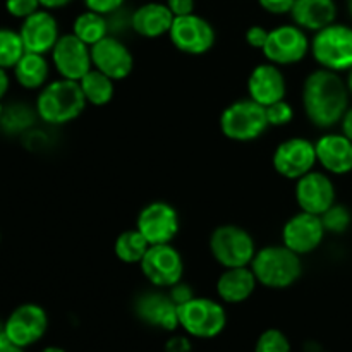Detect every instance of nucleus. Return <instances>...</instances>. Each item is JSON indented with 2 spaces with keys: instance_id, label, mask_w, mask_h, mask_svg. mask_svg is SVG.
Listing matches in <instances>:
<instances>
[{
  "instance_id": "nucleus-1",
  "label": "nucleus",
  "mask_w": 352,
  "mask_h": 352,
  "mask_svg": "<svg viewBox=\"0 0 352 352\" xmlns=\"http://www.w3.org/2000/svg\"><path fill=\"white\" fill-rule=\"evenodd\" d=\"M351 93L339 72L318 67L302 82L301 102L305 116L318 129H330L349 109Z\"/></svg>"
},
{
  "instance_id": "nucleus-2",
  "label": "nucleus",
  "mask_w": 352,
  "mask_h": 352,
  "mask_svg": "<svg viewBox=\"0 0 352 352\" xmlns=\"http://www.w3.org/2000/svg\"><path fill=\"white\" fill-rule=\"evenodd\" d=\"M86 98L79 81L55 79L48 81L38 93L34 110L38 119L50 126H64L78 119L86 109Z\"/></svg>"
},
{
  "instance_id": "nucleus-3",
  "label": "nucleus",
  "mask_w": 352,
  "mask_h": 352,
  "mask_svg": "<svg viewBox=\"0 0 352 352\" xmlns=\"http://www.w3.org/2000/svg\"><path fill=\"white\" fill-rule=\"evenodd\" d=\"M301 258L282 243L270 244L256 251L250 267L258 284L272 291H284L302 277L305 268Z\"/></svg>"
},
{
  "instance_id": "nucleus-4",
  "label": "nucleus",
  "mask_w": 352,
  "mask_h": 352,
  "mask_svg": "<svg viewBox=\"0 0 352 352\" xmlns=\"http://www.w3.org/2000/svg\"><path fill=\"white\" fill-rule=\"evenodd\" d=\"M219 126L227 140L236 143H251L263 136L270 124L267 119V109L248 96L229 103L223 109Z\"/></svg>"
},
{
  "instance_id": "nucleus-5",
  "label": "nucleus",
  "mask_w": 352,
  "mask_h": 352,
  "mask_svg": "<svg viewBox=\"0 0 352 352\" xmlns=\"http://www.w3.org/2000/svg\"><path fill=\"white\" fill-rule=\"evenodd\" d=\"M179 329L191 339L210 340L219 337L227 327V311L222 301L195 296L191 301L177 306Z\"/></svg>"
},
{
  "instance_id": "nucleus-6",
  "label": "nucleus",
  "mask_w": 352,
  "mask_h": 352,
  "mask_svg": "<svg viewBox=\"0 0 352 352\" xmlns=\"http://www.w3.org/2000/svg\"><path fill=\"white\" fill-rule=\"evenodd\" d=\"M210 254L222 268L250 267L258 248L250 230L234 223L213 229L208 239Z\"/></svg>"
},
{
  "instance_id": "nucleus-7",
  "label": "nucleus",
  "mask_w": 352,
  "mask_h": 352,
  "mask_svg": "<svg viewBox=\"0 0 352 352\" xmlns=\"http://www.w3.org/2000/svg\"><path fill=\"white\" fill-rule=\"evenodd\" d=\"M311 57L322 69L349 72L352 69V28L332 23L311 38Z\"/></svg>"
},
{
  "instance_id": "nucleus-8",
  "label": "nucleus",
  "mask_w": 352,
  "mask_h": 352,
  "mask_svg": "<svg viewBox=\"0 0 352 352\" xmlns=\"http://www.w3.org/2000/svg\"><path fill=\"white\" fill-rule=\"evenodd\" d=\"M263 55L268 62L280 67L299 64L311 52V40L298 24H280L268 31Z\"/></svg>"
},
{
  "instance_id": "nucleus-9",
  "label": "nucleus",
  "mask_w": 352,
  "mask_h": 352,
  "mask_svg": "<svg viewBox=\"0 0 352 352\" xmlns=\"http://www.w3.org/2000/svg\"><path fill=\"white\" fill-rule=\"evenodd\" d=\"M168 40L175 50L198 57L208 54L215 47L217 31L208 19L192 12L188 16L174 17L168 31Z\"/></svg>"
},
{
  "instance_id": "nucleus-10",
  "label": "nucleus",
  "mask_w": 352,
  "mask_h": 352,
  "mask_svg": "<svg viewBox=\"0 0 352 352\" xmlns=\"http://www.w3.org/2000/svg\"><path fill=\"white\" fill-rule=\"evenodd\" d=\"M143 277L155 289H170L184 277V260L174 244H153L140 263Z\"/></svg>"
},
{
  "instance_id": "nucleus-11",
  "label": "nucleus",
  "mask_w": 352,
  "mask_h": 352,
  "mask_svg": "<svg viewBox=\"0 0 352 352\" xmlns=\"http://www.w3.org/2000/svg\"><path fill=\"white\" fill-rule=\"evenodd\" d=\"M274 170L280 177L289 181H298L299 177L306 175L308 172L315 170L318 165L316 162L315 141L306 140V138L296 136L282 141L274 151L272 157Z\"/></svg>"
},
{
  "instance_id": "nucleus-12",
  "label": "nucleus",
  "mask_w": 352,
  "mask_h": 352,
  "mask_svg": "<svg viewBox=\"0 0 352 352\" xmlns=\"http://www.w3.org/2000/svg\"><path fill=\"white\" fill-rule=\"evenodd\" d=\"M136 229L144 239L153 244H170L181 229L179 212L167 201H151L141 208L136 219Z\"/></svg>"
},
{
  "instance_id": "nucleus-13",
  "label": "nucleus",
  "mask_w": 352,
  "mask_h": 352,
  "mask_svg": "<svg viewBox=\"0 0 352 352\" xmlns=\"http://www.w3.org/2000/svg\"><path fill=\"white\" fill-rule=\"evenodd\" d=\"M48 330V315L40 305L24 302L14 308L6 318V336L16 346L28 349L45 337Z\"/></svg>"
},
{
  "instance_id": "nucleus-14",
  "label": "nucleus",
  "mask_w": 352,
  "mask_h": 352,
  "mask_svg": "<svg viewBox=\"0 0 352 352\" xmlns=\"http://www.w3.org/2000/svg\"><path fill=\"white\" fill-rule=\"evenodd\" d=\"M50 55L55 71L64 79L81 81L93 69L91 47L79 40L74 33L60 34Z\"/></svg>"
},
{
  "instance_id": "nucleus-15",
  "label": "nucleus",
  "mask_w": 352,
  "mask_h": 352,
  "mask_svg": "<svg viewBox=\"0 0 352 352\" xmlns=\"http://www.w3.org/2000/svg\"><path fill=\"white\" fill-rule=\"evenodd\" d=\"M327 232L322 219L299 210L284 223L280 232L282 244L299 256L311 254L322 246Z\"/></svg>"
},
{
  "instance_id": "nucleus-16",
  "label": "nucleus",
  "mask_w": 352,
  "mask_h": 352,
  "mask_svg": "<svg viewBox=\"0 0 352 352\" xmlns=\"http://www.w3.org/2000/svg\"><path fill=\"white\" fill-rule=\"evenodd\" d=\"M294 182V199L301 212L320 217L337 203L336 184L325 170L315 168Z\"/></svg>"
},
{
  "instance_id": "nucleus-17",
  "label": "nucleus",
  "mask_w": 352,
  "mask_h": 352,
  "mask_svg": "<svg viewBox=\"0 0 352 352\" xmlns=\"http://www.w3.org/2000/svg\"><path fill=\"white\" fill-rule=\"evenodd\" d=\"M93 69L103 72L113 81H122L129 78L134 69V55L119 36L103 38L91 47Z\"/></svg>"
},
{
  "instance_id": "nucleus-18",
  "label": "nucleus",
  "mask_w": 352,
  "mask_h": 352,
  "mask_svg": "<svg viewBox=\"0 0 352 352\" xmlns=\"http://www.w3.org/2000/svg\"><path fill=\"white\" fill-rule=\"evenodd\" d=\"M246 88L251 100H254L260 105L268 107L285 98L287 79H285L280 65H275L267 60L251 69Z\"/></svg>"
},
{
  "instance_id": "nucleus-19",
  "label": "nucleus",
  "mask_w": 352,
  "mask_h": 352,
  "mask_svg": "<svg viewBox=\"0 0 352 352\" xmlns=\"http://www.w3.org/2000/svg\"><path fill=\"white\" fill-rule=\"evenodd\" d=\"M136 316L143 323L164 332H175L179 329L177 305L172 301L168 292L151 291L138 296L134 302Z\"/></svg>"
},
{
  "instance_id": "nucleus-20",
  "label": "nucleus",
  "mask_w": 352,
  "mask_h": 352,
  "mask_svg": "<svg viewBox=\"0 0 352 352\" xmlns=\"http://www.w3.org/2000/svg\"><path fill=\"white\" fill-rule=\"evenodd\" d=\"M19 34L23 38L24 50L47 55L54 50L55 43L60 38V30L54 14L47 9H40L23 19Z\"/></svg>"
},
{
  "instance_id": "nucleus-21",
  "label": "nucleus",
  "mask_w": 352,
  "mask_h": 352,
  "mask_svg": "<svg viewBox=\"0 0 352 352\" xmlns=\"http://www.w3.org/2000/svg\"><path fill=\"white\" fill-rule=\"evenodd\" d=\"M316 162L330 175L352 172V141L342 133H327L315 141Z\"/></svg>"
},
{
  "instance_id": "nucleus-22",
  "label": "nucleus",
  "mask_w": 352,
  "mask_h": 352,
  "mask_svg": "<svg viewBox=\"0 0 352 352\" xmlns=\"http://www.w3.org/2000/svg\"><path fill=\"white\" fill-rule=\"evenodd\" d=\"M258 285L251 267L223 268L217 278L215 291L223 305H243L254 294Z\"/></svg>"
},
{
  "instance_id": "nucleus-23",
  "label": "nucleus",
  "mask_w": 352,
  "mask_h": 352,
  "mask_svg": "<svg viewBox=\"0 0 352 352\" xmlns=\"http://www.w3.org/2000/svg\"><path fill=\"white\" fill-rule=\"evenodd\" d=\"M174 14L164 2H148L138 7L131 17V30L141 38L148 40H157L164 34H168L172 23H174Z\"/></svg>"
},
{
  "instance_id": "nucleus-24",
  "label": "nucleus",
  "mask_w": 352,
  "mask_h": 352,
  "mask_svg": "<svg viewBox=\"0 0 352 352\" xmlns=\"http://www.w3.org/2000/svg\"><path fill=\"white\" fill-rule=\"evenodd\" d=\"M292 23L305 31H316L330 26L337 19L336 0H296L291 10Z\"/></svg>"
},
{
  "instance_id": "nucleus-25",
  "label": "nucleus",
  "mask_w": 352,
  "mask_h": 352,
  "mask_svg": "<svg viewBox=\"0 0 352 352\" xmlns=\"http://www.w3.org/2000/svg\"><path fill=\"white\" fill-rule=\"evenodd\" d=\"M14 78L24 89H41L48 82L50 64L47 57L33 52H24L23 57L14 65Z\"/></svg>"
},
{
  "instance_id": "nucleus-26",
  "label": "nucleus",
  "mask_w": 352,
  "mask_h": 352,
  "mask_svg": "<svg viewBox=\"0 0 352 352\" xmlns=\"http://www.w3.org/2000/svg\"><path fill=\"white\" fill-rule=\"evenodd\" d=\"M86 103L93 107L109 105L116 95V81L105 76L103 72L91 69L85 78L79 81Z\"/></svg>"
},
{
  "instance_id": "nucleus-27",
  "label": "nucleus",
  "mask_w": 352,
  "mask_h": 352,
  "mask_svg": "<svg viewBox=\"0 0 352 352\" xmlns=\"http://www.w3.org/2000/svg\"><path fill=\"white\" fill-rule=\"evenodd\" d=\"M71 33H74L86 45L93 47L110 34L109 19H107V16L86 9L85 12L76 16Z\"/></svg>"
},
{
  "instance_id": "nucleus-28",
  "label": "nucleus",
  "mask_w": 352,
  "mask_h": 352,
  "mask_svg": "<svg viewBox=\"0 0 352 352\" xmlns=\"http://www.w3.org/2000/svg\"><path fill=\"white\" fill-rule=\"evenodd\" d=\"M151 244L144 239L138 229L124 230L113 243V253L119 261L126 265H140Z\"/></svg>"
},
{
  "instance_id": "nucleus-29",
  "label": "nucleus",
  "mask_w": 352,
  "mask_h": 352,
  "mask_svg": "<svg viewBox=\"0 0 352 352\" xmlns=\"http://www.w3.org/2000/svg\"><path fill=\"white\" fill-rule=\"evenodd\" d=\"M24 43L19 31L0 28V67L14 69L24 55Z\"/></svg>"
},
{
  "instance_id": "nucleus-30",
  "label": "nucleus",
  "mask_w": 352,
  "mask_h": 352,
  "mask_svg": "<svg viewBox=\"0 0 352 352\" xmlns=\"http://www.w3.org/2000/svg\"><path fill=\"white\" fill-rule=\"evenodd\" d=\"M34 117H38L36 110L31 112L28 109V105H10L9 109L2 110V116H0V124L6 131L9 133H23L26 131L31 124L34 122Z\"/></svg>"
},
{
  "instance_id": "nucleus-31",
  "label": "nucleus",
  "mask_w": 352,
  "mask_h": 352,
  "mask_svg": "<svg viewBox=\"0 0 352 352\" xmlns=\"http://www.w3.org/2000/svg\"><path fill=\"white\" fill-rule=\"evenodd\" d=\"M320 219H322L323 227H325V232L333 234V236H340V234L347 232L352 223L349 208L340 205V203H333L323 215H320Z\"/></svg>"
},
{
  "instance_id": "nucleus-32",
  "label": "nucleus",
  "mask_w": 352,
  "mask_h": 352,
  "mask_svg": "<svg viewBox=\"0 0 352 352\" xmlns=\"http://www.w3.org/2000/svg\"><path fill=\"white\" fill-rule=\"evenodd\" d=\"M253 352H292V346L282 330L267 329L258 337Z\"/></svg>"
},
{
  "instance_id": "nucleus-33",
  "label": "nucleus",
  "mask_w": 352,
  "mask_h": 352,
  "mask_svg": "<svg viewBox=\"0 0 352 352\" xmlns=\"http://www.w3.org/2000/svg\"><path fill=\"white\" fill-rule=\"evenodd\" d=\"M267 109V119L270 127H284L294 120V107L287 102V100H280V102H275L272 105L265 107Z\"/></svg>"
},
{
  "instance_id": "nucleus-34",
  "label": "nucleus",
  "mask_w": 352,
  "mask_h": 352,
  "mask_svg": "<svg viewBox=\"0 0 352 352\" xmlns=\"http://www.w3.org/2000/svg\"><path fill=\"white\" fill-rule=\"evenodd\" d=\"M40 9V0H6V10L16 19H26Z\"/></svg>"
},
{
  "instance_id": "nucleus-35",
  "label": "nucleus",
  "mask_w": 352,
  "mask_h": 352,
  "mask_svg": "<svg viewBox=\"0 0 352 352\" xmlns=\"http://www.w3.org/2000/svg\"><path fill=\"white\" fill-rule=\"evenodd\" d=\"M82 3L88 10L98 12L102 16H110V14L122 9L126 0H82Z\"/></svg>"
},
{
  "instance_id": "nucleus-36",
  "label": "nucleus",
  "mask_w": 352,
  "mask_h": 352,
  "mask_svg": "<svg viewBox=\"0 0 352 352\" xmlns=\"http://www.w3.org/2000/svg\"><path fill=\"white\" fill-rule=\"evenodd\" d=\"M268 31L270 30L260 26V24H253V26L248 28L246 33H244V40H246V43L250 45L251 48H254V50H263L265 43H267Z\"/></svg>"
},
{
  "instance_id": "nucleus-37",
  "label": "nucleus",
  "mask_w": 352,
  "mask_h": 352,
  "mask_svg": "<svg viewBox=\"0 0 352 352\" xmlns=\"http://www.w3.org/2000/svg\"><path fill=\"white\" fill-rule=\"evenodd\" d=\"M294 2L296 0H258L261 9L268 14H274V16H285V14H291Z\"/></svg>"
},
{
  "instance_id": "nucleus-38",
  "label": "nucleus",
  "mask_w": 352,
  "mask_h": 352,
  "mask_svg": "<svg viewBox=\"0 0 352 352\" xmlns=\"http://www.w3.org/2000/svg\"><path fill=\"white\" fill-rule=\"evenodd\" d=\"M168 291V296L172 298V301L175 302L177 306L184 305V302L191 301L192 298H195V291H192V287L189 284H186V282H177L175 285H172L170 289H167Z\"/></svg>"
},
{
  "instance_id": "nucleus-39",
  "label": "nucleus",
  "mask_w": 352,
  "mask_h": 352,
  "mask_svg": "<svg viewBox=\"0 0 352 352\" xmlns=\"http://www.w3.org/2000/svg\"><path fill=\"white\" fill-rule=\"evenodd\" d=\"M167 7L175 17L188 16V14L195 12V0H165Z\"/></svg>"
},
{
  "instance_id": "nucleus-40",
  "label": "nucleus",
  "mask_w": 352,
  "mask_h": 352,
  "mask_svg": "<svg viewBox=\"0 0 352 352\" xmlns=\"http://www.w3.org/2000/svg\"><path fill=\"white\" fill-rule=\"evenodd\" d=\"M189 336H172L165 344V352H191Z\"/></svg>"
},
{
  "instance_id": "nucleus-41",
  "label": "nucleus",
  "mask_w": 352,
  "mask_h": 352,
  "mask_svg": "<svg viewBox=\"0 0 352 352\" xmlns=\"http://www.w3.org/2000/svg\"><path fill=\"white\" fill-rule=\"evenodd\" d=\"M340 129H342L340 133L346 134V136L352 141V107H349L347 112L344 113L342 120H340Z\"/></svg>"
},
{
  "instance_id": "nucleus-42",
  "label": "nucleus",
  "mask_w": 352,
  "mask_h": 352,
  "mask_svg": "<svg viewBox=\"0 0 352 352\" xmlns=\"http://www.w3.org/2000/svg\"><path fill=\"white\" fill-rule=\"evenodd\" d=\"M74 0H40L41 7L47 10H57V9H64L67 7L69 3H72Z\"/></svg>"
},
{
  "instance_id": "nucleus-43",
  "label": "nucleus",
  "mask_w": 352,
  "mask_h": 352,
  "mask_svg": "<svg viewBox=\"0 0 352 352\" xmlns=\"http://www.w3.org/2000/svg\"><path fill=\"white\" fill-rule=\"evenodd\" d=\"M0 352H26V349L10 342V340L7 339L6 332H3L2 336H0Z\"/></svg>"
},
{
  "instance_id": "nucleus-44",
  "label": "nucleus",
  "mask_w": 352,
  "mask_h": 352,
  "mask_svg": "<svg viewBox=\"0 0 352 352\" xmlns=\"http://www.w3.org/2000/svg\"><path fill=\"white\" fill-rule=\"evenodd\" d=\"M9 86H10V79H9V74H7V69L0 67V102H2V98L6 96V93L9 91Z\"/></svg>"
},
{
  "instance_id": "nucleus-45",
  "label": "nucleus",
  "mask_w": 352,
  "mask_h": 352,
  "mask_svg": "<svg viewBox=\"0 0 352 352\" xmlns=\"http://www.w3.org/2000/svg\"><path fill=\"white\" fill-rule=\"evenodd\" d=\"M40 352H67V351L62 349V347H58V346H47V347H43Z\"/></svg>"
},
{
  "instance_id": "nucleus-46",
  "label": "nucleus",
  "mask_w": 352,
  "mask_h": 352,
  "mask_svg": "<svg viewBox=\"0 0 352 352\" xmlns=\"http://www.w3.org/2000/svg\"><path fill=\"white\" fill-rule=\"evenodd\" d=\"M346 82H347V88H349V93H351V96H352V69H351L349 72H347Z\"/></svg>"
},
{
  "instance_id": "nucleus-47",
  "label": "nucleus",
  "mask_w": 352,
  "mask_h": 352,
  "mask_svg": "<svg viewBox=\"0 0 352 352\" xmlns=\"http://www.w3.org/2000/svg\"><path fill=\"white\" fill-rule=\"evenodd\" d=\"M347 12H349V16L352 19V0H347Z\"/></svg>"
},
{
  "instance_id": "nucleus-48",
  "label": "nucleus",
  "mask_w": 352,
  "mask_h": 352,
  "mask_svg": "<svg viewBox=\"0 0 352 352\" xmlns=\"http://www.w3.org/2000/svg\"><path fill=\"white\" fill-rule=\"evenodd\" d=\"M6 332V322H0V336Z\"/></svg>"
},
{
  "instance_id": "nucleus-49",
  "label": "nucleus",
  "mask_w": 352,
  "mask_h": 352,
  "mask_svg": "<svg viewBox=\"0 0 352 352\" xmlns=\"http://www.w3.org/2000/svg\"><path fill=\"white\" fill-rule=\"evenodd\" d=\"M2 110H3V107H2V105H0V116H2Z\"/></svg>"
}]
</instances>
